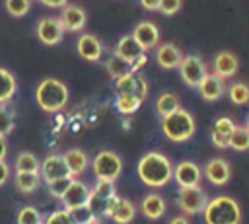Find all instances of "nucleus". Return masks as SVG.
I'll return each mask as SVG.
<instances>
[{"instance_id":"obj_5","label":"nucleus","mask_w":249,"mask_h":224,"mask_svg":"<svg viewBox=\"0 0 249 224\" xmlns=\"http://www.w3.org/2000/svg\"><path fill=\"white\" fill-rule=\"evenodd\" d=\"M123 162L111 150H101L93 160V173L97 181H115L121 175Z\"/></svg>"},{"instance_id":"obj_12","label":"nucleus","mask_w":249,"mask_h":224,"mask_svg":"<svg viewBox=\"0 0 249 224\" xmlns=\"http://www.w3.org/2000/svg\"><path fill=\"white\" fill-rule=\"evenodd\" d=\"M130 35L138 43V47L142 49V53L150 51L160 41V31H158L156 23H152V21H140V23H136V27H134V31Z\"/></svg>"},{"instance_id":"obj_7","label":"nucleus","mask_w":249,"mask_h":224,"mask_svg":"<svg viewBox=\"0 0 249 224\" xmlns=\"http://www.w3.org/2000/svg\"><path fill=\"white\" fill-rule=\"evenodd\" d=\"M179 70H181L183 82L187 86H191V88H198V84L202 82V78L208 74L206 64L202 62V58L200 56H195V55L183 56V60L179 64Z\"/></svg>"},{"instance_id":"obj_9","label":"nucleus","mask_w":249,"mask_h":224,"mask_svg":"<svg viewBox=\"0 0 249 224\" xmlns=\"http://www.w3.org/2000/svg\"><path fill=\"white\" fill-rule=\"evenodd\" d=\"M117 92L119 95H134L144 101V97L148 95V82L142 74H128L117 80Z\"/></svg>"},{"instance_id":"obj_34","label":"nucleus","mask_w":249,"mask_h":224,"mask_svg":"<svg viewBox=\"0 0 249 224\" xmlns=\"http://www.w3.org/2000/svg\"><path fill=\"white\" fill-rule=\"evenodd\" d=\"M45 224H78V220H76V216H74L72 212L60 208V210H53V212L47 216Z\"/></svg>"},{"instance_id":"obj_24","label":"nucleus","mask_w":249,"mask_h":224,"mask_svg":"<svg viewBox=\"0 0 249 224\" xmlns=\"http://www.w3.org/2000/svg\"><path fill=\"white\" fill-rule=\"evenodd\" d=\"M142 212H144V216H148L152 220H158L165 212V201L158 193H150L142 199Z\"/></svg>"},{"instance_id":"obj_17","label":"nucleus","mask_w":249,"mask_h":224,"mask_svg":"<svg viewBox=\"0 0 249 224\" xmlns=\"http://www.w3.org/2000/svg\"><path fill=\"white\" fill-rule=\"evenodd\" d=\"M239 68V60L233 53L230 51H222L214 56V72L220 80H226V78H231Z\"/></svg>"},{"instance_id":"obj_28","label":"nucleus","mask_w":249,"mask_h":224,"mask_svg":"<svg viewBox=\"0 0 249 224\" xmlns=\"http://www.w3.org/2000/svg\"><path fill=\"white\" fill-rule=\"evenodd\" d=\"M107 72H109L113 78L121 80V78H124V76L132 74V68H130V62H126V60H123L121 56L113 55V56L107 60Z\"/></svg>"},{"instance_id":"obj_23","label":"nucleus","mask_w":249,"mask_h":224,"mask_svg":"<svg viewBox=\"0 0 249 224\" xmlns=\"http://www.w3.org/2000/svg\"><path fill=\"white\" fill-rule=\"evenodd\" d=\"M115 55L132 64V60H136V58L142 55V49H140L138 43L132 39V35H123V37L119 39V43H117Z\"/></svg>"},{"instance_id":"obj_42","label":"nucleus","mask_w":249,"mask_h":224,"mask_svg":"<svg viewBox=\"0 0 249 224\" xmlns=\"http://www.w3.org/2000/svg\"><path fill=\"white\" fill-rule=\"evenodd\" d=\"M6 150H8V142H6V136H0V160H4V156H6Z\"/></svg>"},{"instance_id":"obj_30","label":"nucleus","mask_w":249,"mask_h":224,"mask_svg":"<svg viewBox=\"0 0 249 224\" xmlns=\"http://www.w3.org/2000/svg\"><path fill=\"white\" fill-rule=\"evenodd\" d=\"M41 175L39 173H16V187L21 193H31L37 189Z\"/></svg>"},{"instance_id":"obj_46","label":"nucleus","mask_w":249,"mask_h":224,"mask_svg":"<svg viewBox=\"0 0 249 224\" xmlns=\"http://www.w3.org/2000/svg\"><path fill=\"white\" fill-rule=\"evenodd\" d=\"M245 129H247V131H249V119H247V127H245Z\"/></svg>"},{"instance_id":"obj_36","label":"nucleus","mask_w":249,"mask_h":224,"mask_svg":"<svg viewBox=\"0 0 249 224\" xmlns=\"http://www.w3.org/2000/svg\"><path fill=\"white\" fill-rule=\"evenodd\" d=\"M14 129V113L8 111V107L0 105V136H6Z\"/></svg>"},{"instance_id":"obj_20","label":"nucleus","mask_w":249,"mask_h":224,"mask_svg":"<svg viewBox=\"0 0 249 224\" xmlns=\"http://www.w3.org/2000/svg\"><path fill=\"white\" fill-rule=\"evenodd\" d=\"M233 121L230 117H220L216 119V123L212 125V131H210V138L214 142V146L218 148H228V142H230V134L233 131Z\"/></svg>"},{"instance_id":"obj_40","label":"nucleus","mask_w":249,"mask_h":224,"mask_svg":"<svg viewBox=\"0 0 249 224\" xmlns=\"http://www.w3.org/2000/svg\"><path fill=\"white\" fill-rule=\"evenodd\" d=\"M8 175H10V168H8V164L4 160H0V187L8 181Z\"/></svg>"},{"instance_id":"obj_21","label":"nucleus","mask_w":249,"mask_h":224,"mask_svg":"<svg viewBox=\"0 0 249 224\" xmlns=\"http://www.w3.org/2000/svg\"><path fill=\"white\" fill-rule=\"evenodd\" d=\"M198 92H200V95L204 97V99H208V101H216L218 97H222V93H224V80H220L216 74H206L204 78H202V82L198 84Z\"/></svg>"},{"instance_id":"obj_14","label":"nucleus","mask_w":249,"mask_h":224,"mask_svg":"<svg viewBox=\"0 0 249 224\" xmlns=\"http://www.w3.org/2000/svg\"><path fill=\"white\" fill-rule=\"evenodd\" d=\"M39 168H41V177L47 183H51L54 179H62V177H72L70 171H68V168H66V164H64V158L62 156H56V154L47 156L41 162Z\"/></svg>"},{"instance_id":"obj_13","label":"nucleus","mask_w":249,"mask_h":224,"mask_svg":"<svg viewBox=\"0 0 249 224\" xmlns=\"http://www.w3.org/2000/svg\"><path fill=\"white\" fill-rule=\"evenodd\" d=\"M64 29L58 21V18H43L37 23V37L45 45H56L62 41Z\"/></svg>"},{"instance_id":"obj_16","label":"nucleus","mask_w":249,"mask_h":224,"mask_svg":"<svg viewBox=\"0 0 249 224\" xmlns=\"http://www.w3.org/2000/svg\"><path fill=\"white\" fill-rule=\"evenodd\" d=\"M76 49H78V55L89 62H97L101 58V53H103L101 41L91 33H82L76 41Z\"/></svg>"},{"instance_id":"obj_18","label":"nucleus","mask_w":249,"mask_h":224,"mask_svg":"<svg viewBox=\"0 0 249 224\" xmlns=\"http://www.w3.org/2000/svg\"><path fill=\"white\" fill-rule=\"evenodd\" d=\"M156 60L161 68L171 70V68H179V64L183 60V55L173 43H161L156 51Z\"/></svg>"},{"instance_id":"obj_3","label":"nucleus","mask_w":249,"mask_h":224,"mask_svg":"<svg viewBox=\"0 0 249 224\" xmlns=\"http://www.w3.org/2000/svg\"><path fill=\"white\" fill-rule=\"evenodd\" d=\"M35 99L43 111L54 113L68 103V88L64 82H60L56 78H45L37 86Z\"/></svg>"},{"instance_id":"obj_8","label":"nucleus","mask_w":249,"mask_h":224,"mask_svg":"<svg viewBox=\"0 0 249 224\" xmlns=\"http://www.w3.org/2000/svg\"><path fill=\"white\" fill-rule=\"evenodd\" d=\"M177 203H179V206H181L183 212H187V214H198V212L204 210L208 199H206V193L200 187H185V189H179Z\"/></svg>"},{"instance_id":"obj_26","label":"nucleus","mask_w":249,"mask_h":224,"mask_svg":"<svg viewBox=\"0 0 249 224\" xmlns=\"http://www.w3.org/2000/svg\"><path fill=\"white\" fill-rule=\"evenodd\" d=\"M177 109H181V105H179V99H177L175 93H161V95L156 99V111H158V115H160L161 119L169 117V115L175 113Z\"/></svg>"},{"instance_id":"obj_44","label":"nucleus","mask_w":249,"mask_h":224,"mask_svg":"<svg viewBox=\"0 0 249 224\" xmlns=\"http://www.w3.org/2000/svg\"><path fill=\"white\" fill-rule=\"evenodd\" d=\"M169 224H191V222H189L185 216H177V218H173Z\"/></svg>"},{"instance_id":"obj_41","label":"nucleus","mask_w":249,"mask_h":224,"mask_svg":"<svg viewBox=\"0 0 249 224\" xmlns=\"http://www.w3.org/2000/svg\"><path fill=\"white\" fill-rule=\"evenodd\" d=\"M144 64H146V55L142 53V55H140L136 60H132V64H130V68H132V74H138V70H140Z\"/></svg>"},{"instance_id":"obj_31","label":"nucleus","mask_w":249,"mask_h":224,"mask_svg":"<svg viewBox=\"0 0 249 224\" xmlns=\"http://www.w3.org/2000/svg\"><path fill=\"white\" fill-rule=\"evenodd\" d=\"M230 93V99L235 103V105H245L249 101V86L245 82H233L228 90Z\"/></svg>"},{"instance_id":"obj_6","label":"nucleus","mask_w":249,"mask_h":224,"mask_svg":"<svg viewBox=\"0 0 249 224\" xmlns=\"http://www.w3.org/2000/svg\"><path fill=\"white\" fill-rule=\"evenodd\" d=\"M89 187L78 179H72L70 187L66 189V193L62 195V205H64V210L68 212H76V210H82L88 206V199H89Z\"/></svg>"},{"instance_id":"obj_25","label":"nucleus","mask_w":249,"mask_h":224,"mask_svg":"<svg viewBox=\"0 0 249 224\" xmlns=\"http://www.w3.org/2000/svg\"><path fill=\"white\" fill-rule=\"evenodd\" d=\"M16 90H18V82H16L14 74L0 66V105L10 101L16 93Z\"/></svg>"},{"instance_id":"obj_37","label":"nucleus","mask_w":249,"mask_h":224,"mask_svg":"<svg viewBox=\"0 0 249 224\" xmlns=\"http://www.w3.org/2000/svg\"><path fill=\"white\" fill-rule=\"evenodd\" d=\"M29 8H31V2H29V0H8V2H6V10H8L12 16H16V18L27 14Z\"/></svg>"},{"instance_id":"obj_11","label":"nucleus","mask_w":249,"mask_h":224,"mask_svg":"<svg viewBox=\"0 0 249 224\" xmlns=\"http://www.w3.org/2000/svg\"><path fill=\"white\" fill-rule=\"evenodd\" d=\"M200 175H202L200 168L195 162H189V160L179 162L173 168V177H175V181H177V185L181 189H185V187H198Z\"/></svg>"},{"instance_id":"obj_39","label":"nucleus","mask_w":249,"mask_h":224,"mask_svg":"<svg viewBox=\"0 0 249 224\" xmlns=\"http://www.w3.org/2000/svg\"><path fill=\"white\" fill-rule=\"evenodd\" d=\"M179 10H181V2L179 0H160L158 12H161L163 16H173Z\"/></svg>"},{"instance_id":"obj_35","label":"nucleus","mask_w":249,"mask_h":224,"mask_svg":"<svg viewBox=\"0 0 249 224\" xmlns=\"http://www.w3.org/2000/svg\"><path fill=\"white\" fill-rule=\"evenodd\" d=\"M18 224H43V220H41V214H39L37 208L23 206L18 212Z\"/></svg>"},{"instance_id":"obj_45","label":"nucleus","mask_w":249,"mask_h":224,"mask_svg":"<svg viewBox=\"0 0 249 224\" xmlns=\"http://www.w3.org/2000/svg\"><path fill=\"white\" fill-rule=\"evenodd\" d=\"M78 224H99L95 218H89V220H86V222H78Z\"/></svg>"},{"instance_id":"obj_15","label":"nucleus","mask_w":249,"mask_h":224,"mask_svg":"<svg viewBox=\"0 0 249 224\" xmlns=\"http://www.w3.org/2000/svg\"><path fill=\"white\" fill-rule=\"evenodd\" d=\"M58 21L64 31H80L86 25V12L76 4H66L58 16Z\"/></svg>"},{"instance_id":"obj_4","label":"nucleus","mask_w":249,"mask_h":224,"mask_svg":"<svg viewBox=\"0 0 249 224\" xmlns=\"http://www.w3.org/2000/svg\"><path fill=\"white\" fill-rule=\"evenodd\" d=\"M163 134L173 142H185L195 134V119L189 111L177 109L169 117L161 119Z\"/></svg>"},{"instance_id":"obj_33","label":"nucleus","mask_w":249,"mask_h":224,"mask_svg":"<svg viewBox=\"0 0 249 224\" xmlns=\"http://www.w3.org/2000/svg\"><path fill=\"white\" fill-rule=\"evenodd\" d=\"M91 193L95 195V197H99L101 201H105V203H109L117 193H115V185H113V181H97L95 183V187L91 189Z\"/></svg>"},{"instance_id":"obj_1","label":"nucleus","mask_w":249,"mask_h":224,"mask_svg":"<svg viewBox=\"0 0 249 224\" xmlns=\"http://www.w3.org/2000/svg\"><path fill=\"white\" fill-rule=\"evenodd\" d=\"M138 177L148 187H163L173 177V166L169 158L161 152H148L138 160Z\"/></svg>"},{"instance_id":"obj_22","label":"nucleus","mask_w":249,"mask_h":224,"mask_svg":"<svg viewBox=\"0 0 249 224\" xmlns=\"http://www.w3.org/2000/svg\"><path fill=\"white\" fill-rule=\"evenodd\" d=\"M62 158H64V164H66L70 175H80V173H84L86 168H88V156H86V152H82L80 148H70V150H66V152L62 154Z\"/></svg>"},{"instance_id":"obj_32","label":"nucleus","mask_w":249,"mask_h":224,"mask_svg":"<svg viewBox=\"0 0 249 224\" xmlns=\"http://www.w3.org/2000/svg\"><path fill=\"white\" fill-rule=\"evenodd\" d=\"M140 103L142 101L138 97H134V95H117V109L121 113H124V115L134 113L140 107Z\"/></svg>"},{"instance_id":"obj_27","label":"nucleus","mask_w":249,"mask_h":224,"mask_svg":"<svg viewBox=\"0 0 249 224\" xmlns=\"http://www.w3.org/2000/svg\"><path fill=\"white\" fill-rule=\"evenodd\" d=\"M14 168L18 173H39V160L31 152H21L16 158Z\"/></svg>"},{"instance_id":"obj_10","label":"nucleus","mask_w":249,"mask_h":224,"mask_svg":"<svg viewBox=\"0 0 249 224\" xmlns=\"http://www.w3.org/2000/svg\"><path fill=\"white\" fill-rule=\"evenodd\" d=\"M134 205L128 201V199H123L119 195H115L109 203H107V208H105V214L109 218H113L117 224H128L132 218H134Z\"/></svg>"},{"instance_id":"obj_43","label":"nucleus","mask_w":249,"mask_h":224,"mask_svg":"<svg viewBox=\"0 0 249 224\" xmlns=\"http://www.w3.org/2000/svg\"><path fill=\"white\" fill-rule=\"evenodd\" d=\"M158 6H160V2H148V0H142V8H146V10H158Z\"/></svg>"},{"instance_id":"obj_19","label":"nucleus","mask_w":249,"mask_h":224,"mask_svg":"<svg viewBox=\"0 0 249 224\" xmlns=\"http://www.w3.org/2000/svg\"><path fill=\"white\" fill-rule=\"evenodd\" d=\"M204 173H206V179L214 185H224L228 179H230V166L226 160L222 158H212L206 162L204 166Z\"/></svg>"},{"instance_id":"obj_2","label":"nucleus","mask_w":249,"mask_h":224,"mask_svg":"<svg viewBox=\"0 0 249 224\" xmlns=\"http://www.w3.org/2000/svg\"><path fill=\"white\" fill-rule=\"evenodd\" d=\"M206 224H239L241 222V208L235 199L218 195L210 199L202 210Z\"/></svg>"},{"instance_id":"obj_29","label":"nucleus","mask_w":249,"mask_h":224,"mask_svg":"<svg viewBox=\"0 0 249 224\" xmlns=\"http://www.w3.org/2000/svg\"><path fill=\"white\" fill-rule=\"evenodd\" d=\"M230 148L241 152V150H247L249 148V131L245 127H233L231 134H230V142H228Z\"/></svg>"},{"instance_id":"obj_38","label":"nucleus","mask_w":249,"mask_h":224,"mask_svg":"<svg viewBox=\"0 0 249 224\" xmlns=\"http://www.w3.org/2000/svg\"><path fill=\"white\" fill-rule=\"evenodd\" d=\"M72 183V177H62V179H54L49 183V193L56 199H62V195L66 193V189L70 187Z\"/></svg>"}]
</instances>
